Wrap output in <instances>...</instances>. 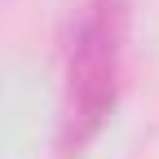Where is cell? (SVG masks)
Instances as JSON below:
<instances>
[{
    "label": "cell",
    "mask_w": 159,
    "mask_h": 159,
    "mask_svg": "<svg viewBox=\"0 0 159 159\" xmlns=\"http://www.w3.org/2000/svg\"><path fill=\"white\" fill-rule=\"evenodd\" d=\"M128 40V0H89L66 49V97L57 119V150L80 155L119 102Z\"/></svg>",
    "instance_id": "6da1fadb"
}]
</instances>
